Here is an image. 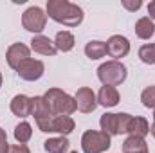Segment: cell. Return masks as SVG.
Segmentation results:
<instances>
[{
	"label": "cell",
	"mask_w": 155,
	"mask_h": 153,
	"mask_svg": "<svg viewBox=\"0 0 155 153\" xmlns=\"http://www.w3.org/2000/svg\"><path fill=\"white\" fill-rule=\"evenodd\" d=\"M130 52V41L126 36H121V34H114L110 36L107 41V54L110 58H114L116 61H119L121 58H124L126 54Z\"/></svg>",
	"instance_id": "obj_10"
},
{
	"label": "cell",
	"mask_w": 155,
	"mask_h": 153,
	"mask_svg": "<svg viewBox=\"0 0 155 153\" xmlns=\"http://www.w3.org/2000/svg\"><path fill=\"white\" fill-rule=\"evenodd\" d=\"M22 25H24L25 31H29V33L38 36L40 33L45 29V25H47V13L38 5L29 7L22 15Z\"/></svg>",
	"instance_id": "obj_6"
},
{
	"label": "cell",
	"mask_w": 155,
	"mask_h": 153,
	"mask_svg": "<svg viewBox=\"0 0 155 153\" xmlns=\"http://www.w3.org/2000/svg\"><path fill=\"white\" fill-rule=\"evenodd\" d=\"M74 119L71 115H54L45 122H40L38 128L43 133H60L61 137H67L69 133L74 132Z\"/></svg>",
	"instance_id": "obj_5"
},
{
	"label": "cell",
	"mask_w": 155,
	"mask_h": 153,
	"mask_svg": "<svg viewBox=\"0 0 155 153\" xmlns=\"http://www.w3.org/2000/svg\"><path fill=\"white\" fill-rule=\"evenodd\" d=\"M148 15H150V16H148L150 20H155V0H152V2L148 4Z\"/></svg>",
	"instance_id": "obj_28"
},
{
	"label": "cell",
	"mask_w": 155,
	"mask_h": 153,
	"mask_svg": "<svg viewBox=\"0 0 155 153\" xmlns=\"http://www.w3.org/2000/svg\"><path fill=\"white\" fill-rule=\"evenodd\" d=\"M126 76H128L126 67L121 61H116V60L105 61L97 69V79L103 85H108V86H117V85L124 83Z\"/></svg>",
	"instance_id": "obj_3"
},
{
	"label": "cell",
	"mask_w": 155,
	"mask_h": 153,
	"mask_svg": "<svg viewBox=\"0 0 155 153\" xmlns=\"http://www.w3.org/2000/svg\"><path fill=\"white\" fill-rule=\"evenodd\" d=\"M85 54L90 60H101L107 56V41H99V40H92L85 45Z\"/></svg>",
	"instance_id": "obj_20"
},
{
	"label": "cell",
	"mask_w": 155,
	"mask_h": 153,
	"mask_svg": "<svg viewBox=\"0 0 155 153\" xmlns=\"http://www.w3.org/2000/svg\"><path fill=\"white\" fill-rule=\"evenodd\" d=\"M43 72H45L43 61L33 60V58L25 60V61L20 63V67L16 69V74L20 76V79H24V81H38L40 77L43 76Z\"/></svg>",
	"instance_id": "obj_7"
},
{
	"label": "cell",
	"mask_w": 155,
	"mask_h": 153,
	"mask_svg": "<svg viewBox=\"0 0 155 153\" xmlns=\"http://www.w3.org/2000/svg\"><path fill=\"white\" fill-rule=\"evenodd\" d=\"M146 153H150V151H146Z\"/></svg>",
	"instance_id": "obj_35"
},
{
	"label": "cell",
	"mask_w": 155,
	"mask_h": 153,
	"mask_svg": "<svg viewBox=\"0 0 155 153\" xmlns=\"http://www.w3.org/2000/svg\"><path fill=\"white\" fill-rule=\"evenodd\" d=\"M0 153H9V144H7V141H0Z\"/></svg>",
	"instance_id": "obj_29"
},
{
	"label": "cell",
	"mask_w": 155,
	"mask_h": 153,
	"mask_svg": "<svg viewBox=\"0 0 155 153\" xmlns=\"http://www.w3.org/2000/svg\"><path fill=\"white\" fill-rule=\"evenodd\" d=\"M128 135H134V137H141L144 139L148 133H150V124L144 117H139V115H132L130 122H128V130H126Z\"/></svg>",
	"instance_id": "obj_16"
},
{
	"label": "cell",
	"mask_w": 155,
	"mask_h": 153,
	"mask_svg": "<svg viewBox=\"0 0 155 153\" xmlns=\"http://www.w3.org/2000/svg\"><path fill=\"white\" fill-rule=\"evenodd\" d=\"M146 151H148V144L141 137L128 135L123 142V153H146Z\"/></svg>",
	"instance_id": "obj_18"
},
{
	"label": "cell",
	"mask_w": 155,
	"mask_h": 153,
	"mask_svg": "<svg viewBox=\"0 0 155 153\" xmlns=\"http://www.w3.org/2000/svg\"><path fill=\"white\" fill-rule=\"evenodd\" d=\"M74 43H76L74 34L69 33V31H60V33L56 34V38H54V45H56V49L61 50V52H69V50H72V49H74Z\"/></svg>",
	"instance_id": "obj_21"
},
{
	"label": "cell",
	"mask_w": 155,
	"mask_h": 153,
	"mask_svg": "<svg viewBox=\"0 0 155 153\" xmlns=\"http://www.w3.org/2000/svg\"><path fill=\"white\" fill-rule=\"evenodd\" d=\"M74 99H76L78 110H79L81 114H92V112L97 108V97H96L94 90L88 88V86H81V88H78Z\"/></svg>",
	"instance_id": "obj_8"
},
{
	"label": "cell",
	"mask_w": 155,
	"mask_h": 153,
	"mask_svg": "<svg viewBox=\"0 0 155 153\" xmlns=\"http://www.w3.org/2000/svg\"><path fill=\"white\" fill-rule=\"evenodd\" d=\"M150 132H152V135H153V139H155V122L150 126Z\"/></svg>",
	"instance_id": "obj_31"
},
{
	"label": "cell",
	"mask_w": 155,
	"mask_h": 153,
	"mask_svg": "<svg viewBox=\"0 0 155 153\" xmlns=\"http://www.w3.org/2000/svg\"><path fill=\"white\" fill-rule=\"evenodd\" d=\"M130 119H132L130 114H119V133H126Z\"/></svg>",
	"instance_id": "obj_26"
},
{
	"label": "cell",
	"mask_w": 155,
	"mask_h": 153,
	"mask_svg": "<svg viewBox=\"0 0 155 153\" xmlns=\"http://www.w3.org/2000/svg\"><path fill=\"white\" fill-rule=\"evenodd\" d=\"M135 34L141 40H150L155 34V25L153 20H150L148 16H143L135 22Z\"/></svg>",
	"instance_id": "obj_19"
},
{
	"label": "cell",
	"mask_w": 155,
	"mask_h": 153,
	"mask_svg": "<svg viewBox=\"0 0 155 153\" xmlns=\"http://www.w3.org/2000/svg\"><path fill=\"white\" fill-rule=\"evenodd\" d=\"M43 99L49 105L52 115H72L78 110L76 99L60 88H49L43 94Z\"/></svg>",
	"instance_id": "obj_2"
},
{
	"label": "cell",
	"mask_w": 155,
	"mask_h": 153,
	"mask_svg": "<svg viewBox=\"0 0 155 153\" xmlns=\"http://www.w3.org/2000/svg\"><path fill=\"white\" fill-rule=\"evenodd\" d=\"M31 115L35 117L36 124L45 122V121H49L51 117H54L52 112H51V108H49V105L45 103L43 96H35V97H31Z\"/></svg>",
	"instance_id": "obj_11"
},
{
	"label": "cell",
	"mask_w": 155,
	"mask_h": 153,
	"mask_svg": "<svg viewBox=\"0 0 155 153\" xmlns=\"http://www.w3.org/2000/svg\"><path fill=\"white\" fill-rule=\"evenodd\" d=\"M96 97H97V105H101L105 108H114V106L119 105V92H117L116 86L103 85Z\"/></svg>",
	"instance_id": "obj_13"
},
{
	"label": "cell",
	"mask_w": 155,
	"mask_h": 153,
	"mask_svg": "<svg viewBox=\"0 0 155 153\" xmlns=\"http://www.w3.org/2000/svg\"><path fill=\"white\" fill-rule=\"evenodd\" d=\"M29 58H31V49H29L27 45H24V43H13V45L7 49V52H5L7 65H9L13 70H16V69L20 67V63H24V61L29 60Z\"/></svg>",
	"instance_id": "obj_9"
},
{
	"label": "cell",
	"mask_w": 155,
	"mask_h": 153,
	"mask_svg": "<svg viewBox=\"0 0 155 153\" xmlns=\"http://www.w3.org/2000/svg\"><path fill=\"white\" fill-rule=\"evenodd\" d=\"M0 88H2V72H0Z\"/></svg>",
	"instance_id": "obj_32"
},
{
	"label": "cell",
	"mask_w": 155,
	"mask_h": 153,
	"mask_svg": "<svg viewBox=\"0 0 155 153\" xmlns=\"http://www.w3.org/2000/svg\"><path fill=\"white\" fill-rule=\"evenodd\" d=\"M31 50L38 52L41 56H56V52H58L54 41L47 36H43V34H38L31 40Z\"/></svg>",
	"instance_id": "obj_12"
},
{
	"label": "cell",
	"mask_w": 155,
	"mask_h": 153,
	"mask_svg": "<svg viewBox=\"0 0 155 153\" xmlns=\"http://www.w3.org/2000/svg\"><path fill=\"white\" fill-rule=\"evenodd\" d=\"M0 141H7V135H5V130L0 128Z\"/></svg>",
	"instance_id": "obj_30"
},
{
	"label": "cell",
	"mask_w": 155,
	"mask_h": 153,
	"mask_svg": "<svg viewBox=\"0 0 155 153\" xmlns=\"http://www.w3.org/2000/svg\"><path fill=\"white\" fill-rule=\"evenodd\" d=\"M153 122H155V110H153Z\"/></svg>",
	"instance_id": "obj_33"
},
{
	"label": "cell",
	"mask_w": 155,
	"mask_h": 153,
	"mask_svg": "<svg viewBox=\"0 0 155 153\" xmlns=\"http://www.w3.org/2000/svg\"><path fill=\"white\" fill-rule=\"evenodd\" d=\"M141 101L146 108H153L155 110V85H150L143 90L141 94Z\"/></svg>",
	"instance_id": "obj_24"
},
{
	"label": "cell",
	"mask_w": 155,
	"mask_h": 153,
	"mask_svg": "<svg viewBox=\"0 0 155 153\" xmlns=\"http://www.w3.org/2000/svg\"><path fill=\"white\" fill-rule=\"evenodd\" d=\"M71 153H78V151H71Z\"/></svg>",
	"instance_id": "obj_34"
},
{
	"label": "cell",
	"mask_w": 155,
	"mask_h": 153,
	"mask_svg": "<svg viewBox=\"0 0 155 153\" xmlns=\"http://www.w3.org/2000/svg\"><path fill=\"white\" fill-rule=\"evenodd\" d=\"M139 60L146 65H155V43H144L139 49Z\"/></svg>",
	"instance_id": "obj_23"
},
{
	"label": "cell",
	"mask_w": 155,
	"mask_h": 153,
	"mask_svg": "<svg viewBox=\"0 0 155 153\" xmlns=\"http://www.w3.org/2000/svg\"><path fill=\"white\" fill-rule=\"evenodd\" d=\"M110 139L112 137H108L103 132L87 130L81 137V150H83V153H105L112 146Z\"/></svg>",
	"instance_id": "obj_4"
},
{
	"label": "cell",
	"mask_w": 155,
	"mask_h": 153,
	"mask_svg": "<svg viewBox=\"0 0 155 153\" xmlns=\"http://www.w3.org/2000/svg\"><path fill=\"white\" fill-rule=\"evenodd\" d=\"M141 5H143V2H141V0H123V7H124V9H128V11H132V13L139 11V9H141Z\"/></svg>",
	"instance_id": "obj_25"
},
{
	"label": "cell",
	"mask_w": 155,
	"mask_h": 153,
	"mask_svg": "<svg viewBox=\"0 0 155 153\" xmlns=\"http://www.w3.org/2000/svg\"><path fill=\"white\" fill-rule=\"evenodd\" d=\"M43 148L47 153H67L71 148V142L67 137H52V139H47L43 142Z\"/></svg>",
	"instance_id": "obj_17"
},
{
	"label": "cell",
	"mask_w": 155,
	"mask_h": 153,
	"mask_svg": "<svg viewBox=\"0 0 155 153\" xmlns=\"http://www.w3.org/2000/svg\"><path fill=\"white\" fill-rule=\"evenodd\" d=\"M47 16L54 22L67 25V27H78L83 22V9L69 0H49L47 2Z\"/></svg>",
	"instance_id": "obj_1"
},
{
	"label": "cell",
	"mask_w": 155,
	"mask_h": 153,
	"mask_svg": "<svg viewBox=\"0 0 155 153\" xmlns=\"http://www.w3.org/2000/svg\"><path fill=\"white\" fill-rule=\"evenodd\" d=\"M99 126H101V132L107 133L108 137L121 135L119 133V114H110V112L103 114L99 119Z\"/></svg>",
	"instance_id": "obj_15"
},
{
	"label": "cell",
	"mask_w": 155,
	"mask_h": 153,
	"mask_svg": "<svg viewBox=\"0 0 155 153\" xmlns=\"http://www.w3.org/2000/svg\"><path fill=\"white\" fill-rule=\"evenodd\" d=\"M33 137V126L27 121H22L20 124H16L15 128V139L18 144H27Z\"/></svg>",
	"instance_id": "obj_22"
},
{
	"label": "cell",
	"mask_w": 155,
	"mask_h": 153,
	"mask_svg": "<svg viewBox=\"0 0 155 153\" xmlns=\"http://www.w3.org/2000/svg\"><path fill=\"white\" fill-rule=\"evenodd\" d=\"M9 108H11V112L16 117H22V119L29 117L31 115V97H27L24 94H18V96H15L11 99Z\"/></svg>",
	"instance_id": "obj_14"
},
{
	"label": "cell",
	"mask_w": 155,
	"mask_h": 153,
	"mask_svg": "<svg viewBox=\"0 0 155 153\" xmlns=\"http://www.w3.org/2000/svg\"><path fill=\"white\" fill-rule=\"evenodd\" d=\"M9 153H31V150L25 144H13L9 146Z\"/></svg>",
	"instance_id": "obj_27"
}]
</instances>
